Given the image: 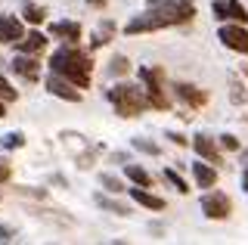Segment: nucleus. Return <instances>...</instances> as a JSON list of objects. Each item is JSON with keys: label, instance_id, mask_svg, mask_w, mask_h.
<instances>
[{"label": "nucleus", "instance_id": "c756f323", "mask_svg": "<svg viewBox=\"0 0 248 245\" xmlns=\"http://www.w3.org/2000/svg\"><path fill=\"white\" fill-rule=\"evenodd\" d=\"M165 137H168L170 143H174V146H186V137H183V134H177V131H170V134H165Z\"/></svg>", "mask_w": 248, "mask_h": 245}, {"label": "nucleus", "instance_id": "bb28decb", "mask_svg": "<svg viewBox=\"0 0 248 245\" xmlns=\"http://www.w3.org/2000/svg\"><path fill=\"white\" fill-rule=\"evenodd\" d=\"M16 99H19V90L0 75V103H16Z\"/></svg>", "mask_w": 248, "mask_h": 245}, {"label": "nucleus", "instance_id": "4be33fe9", "mask_svg": "<svg viewBox=\"0 0 248 245\" xmlns=\"http://www.w3.org/2000/svg\"><path fill=\"white\" fill-rule=\"evenodd\" d=\"M161 177H165V180L170 183V186H174V189H177V193H183V196H186V193H189V183H186V180L180 177V174H177V171H174V168H165V174H161Z\"/></svg>", "mask_w": 248, "mask_h": 245}, {"label": "nucleus", "instance_id": "9d476101", "mask_svg": "<svg viewBox=\"0 0 248 245\" xmlns=\"http://www.w3.org/2000/svg\"><path fill=\"white\" fill-rule=\"evenodd\" d=\"M46 44H50V37H46L41 28H34V31H25L16 41V53H28V56H41L46 50Z\"/></svg>", "mask_w": 248, "mask_h": 245}, {"label": "nucleus", "instance_id": "5701e85b", "mask_svg": "<svg viewBox=\"0 0 248 245\" xmlns=\"http://www.w3.org/2000/svg\"><path fill=\"white\" fill-rule=\"evenodd\" d=\"M127 72H130L127 56H112V62H108V75H112V78H121V75H127Z\"/></svg>", "mask_w": 248, "mask_h": 245}, {"label": "nucleus", "instance_id": "423d86ee", "mask_svg": "<svg viewBox=\"0 0 248 245\" xmlns=\"http://www.w3.org/2000/svg\"><path fill=\"white\" fill-rule=\"evenodd\" d=\"M202 211H205V217H211V220H227L232 214V199L227 193H220V189L205 193L202 196Z\"/></svg>", "mask_w": 248, "mask_h": 245}, {"label": "nucleus", "instance_id": "cd10ccee", "mask_svg": "<svg viewBox=\"0 0 248 245\" xmlns=\"http://www.w3.org/2000/svg\"><path fill=\"white\" fill-rule=\"evenodd\" d=\"M217 146L227 149V152H239V140L232 134H220V137H217Z\"/></svg>", "mask_w": 248, "mask_h": 245}, {"label": "nucleus", "instance_id": "ddd939ff", "mask_svg": "<svg viewBox=\"0 0 248 245\" xmlns=\"http://www.w3.org/2000/svg\"><path fill=\"white\" fill-rule=\"evenodd\" d=\"M174 93H177V99H180V103L189 106V109H202V106L208 103V93H205V90L196 87V84H186V81L174 84Z\"/></svg>", "mask_w": 248, "mask_h": 245}, {"label": "nucleus", "instance_id": "a211bd4d", "mask_svg": "<svg viewBox=\"0 0 248 245\" xmlns=\"http://www.w3.org/2000/svg\"><path fill=\"white\" fill-rule=\"evenodd\" d=\"M230 103L232 106H245L248 103V87H245V81L236 78V75H230Z\"/></svg>", "mask_w": 248, "mask_h": 245}, {"label": "nucleus", "instance_id": "0eeeda50", "mask_svg": "<svg viewBox=\"0 0 248 245\" xmlns=\"http://www.w3.org/2000/svg\"><path fill=\"white\" fill-rule=\"evenodd\" d=\"M211 13H214V19H220V22L248 25V10L239 3V0H211Z\"/></svg>", "mask_w": 248, "mask_h": 245}, {"label": "nucleus", "instance_id": "72a5a7b5", "mask_svg": "<svg viewBox=\"0 0 248 245\" xmlns=\"http://www.w3.org/2000/svg\"><path fill=\"white\" fill-rule=\"evenodd\" d=\"M3 115H6V103H0V118H3Z\"/></svg>", "mask_w": 248, "mask_h": 245}, {"label": "nucleus", "instance_id": "4468645a", "mask_svg": "<svg viewBox=\"0 0 248 245\" xmlns=\"http://www.w3.org/2000/svg\"><path fill=\"white\" fill-rule=\"evenodd\" d=\"M50 37H59L62 44H81L84 37V28L72 19H62V22H53L50 25Z\"/></svg>", "mask_w": 248, "mask_h": 245}, {"label": "nucleus", "instance_id": "dca6fc26", "mask_svg": "<svg viewBox=\"0 0 248 245\" xmlns=\"http://www.w3.org/2000/svg\"><path fill=\"white\" fill-rule=\"evenodd\" d=\"M192 180H196V186H202V189L217 186V168L208 165V162H192Z\"/></svg>", "mask_w": 248, "mask_h": 245}, {"label": "nucleus", "instance_id": "9b49d317", "mask_svg": "<svg viewBox=\"0 0 248 245\" xmlns=\"http://www.w3.org/2000/svg\"><path fill=\"white\" fill-rule=\"evenodd\" d=\"M192 149H196V155L202 158V162H211L214 168L223 162V155H220V146L211 140L208 134H196L192 137Z\"/></svg>", "mask_w": 248, "mask_h": 245}, {"label": "nucleus", "instance_id": "1a4fd4ad", "mask_svg": "<svg viewBox=\"0 0 248 245\" xmlns=\"http://www.w3.org/2000/svg\"><path fill=\"white\" fill-rule=\"evenodd\" d=\"M46 90H50L53 96H59V99H65V103H81V90L75 87L72 81H65L62 75H56V72H50L46 75Z\"/></svg>", "mask_w": 248, "mask_h": 245}, {"label": "nucleus", "instance_id": "2eb2a0df", "mask_svg": "<svg viewBox=\"0 0 248 245\" xmlns=\"http://www.w3.org/2000/svg\"><path fill=\"white\" fill-rule=\"evenodd\" d=\"M130 199L140 205V208H149V211H165V199L149 193V186H134L130 189Z\"/></svg>", "mask_w": 248, "mask_h": 245}, {"label": "nucleus", "instance_id": "6e6552de", "mask_svg": "<svg viewBox=\"0 0 248 245\" xmlns=\"http://www.w3.org/2000/svg\"><path fill=\"white\" fill-rule=\"evenodd\" d=\"M10 68L25 81H41V56H28V53H16L10 59Z\"/></svg>", "mask_w": 248, "mask_h": 245}, {"label": "nucleus", "instance_id": "7c9ffc66", "mask_svg": "<svg viewBox=\"0 0 248 245\" xmlns=\"http://www.w3.org/2000/svg\"><path fill=\"white\" fill-rule=\"evenodd\" d=\"M84 3L93 6V10H106V6H108V0H84Z\"/></svg>", "mask_w": 248, "mask_h": 245}, {"label": "nucleus", "instance_id": "aec40b11", "mask_svg": "<svg viewBox=\"0 0 248 245\" xmlns=\"http://www.w3.org/2000/svg\"><path fill=\"white\" fill-rule=\"evenodd\" d=\"M124 174H127V180L137 183V186H152V174L146 171V168H140V165H127Z\"/></svg>", "mask_w": 248, "mask_h": 245}, {"label": "nucleus", "instance_id": "7ed1b4c3", "mask_svg": "<svg viewBox=\"0 0 248 245\" xmlns=\"http://www.w3.org/2000/svg\"><path fill=\"white\" fill-rule=\"evenodd\" d=\"M106 99L112 103V109L121 115V118H137V115L149 112V99H146V90L140 84H127L118 81L115 87L106 90Z\"/></svg>", "mask_w": 248, "mask_h": 245}, {"label": "nucleus", "instance_id": "f03ea898", "mask_svg": "<svg viewBox=\"0 0 248 245\" xmlns=\"http://www.w3.org/2000/svg\"><path fill=\"white\" fill-rule=\"evenodd\" d=\"M50 72L62 75L65 81H72L78 90L90 87V78H93V59L90 53H84L78 44H62L59 50H53L50 56Z\"/></svg>", "mask_w": 248, "mask_h": 245}, {"label": "nucleus", "instance_id": "2f4dec72", "mask_svg": "<svg viewBox=\"0 0 248 245\" xmlns=\"http://www.w3.org/2000/svg\"><path fill=\"white\" fill-rule=\"evenodd\" d=\"M6 180H10V165L0 162V183H6Z\"/></svg>", "mask_w": 248, "mask_h": 245}, {"label": "nucleus", "instance_id": "412c9836", "mask_svg": "<svg viewBox=\"0 0 248 245\" xmlns=\"http://www.w3.org/2000/svg\"><path fill=\"white\" fill-rule=\"evenodd\" d=\"M93 202L99 205V208H106V211H112V214H118V217H127L130 208L127 205H121V202H115V199H106V196H96Z\"/></svg>", "mask_w": 248, "mask_h": 245}, {"label": "nucleus", "instance_id": "f3484780", "mask_svg": "<svg viewBox=\"0 0 248 245\" xmlns=\"http://www.w3.org/2000/svg\"><path fill=\"white\" fill-rule=\"evenodd\" d=\"M44 19H46V10L41 3H31V0L22 3V22H28V25H41Z\"/></svg>", "mask_w": 248, "mask_h": 245}, {"label": "nucleus", "instance_id": "39448f33", "mask_svg": "<svg viewBox=\"0 0 248 245\" xmlns=\"http://www.w3.org/2000/svg\"><path fill=\"white\" fill-rule=\"evenodd\" d=\"M217 37H220V44L227 50L248 56V28L245 25H239V22H223V25L217 28Z\"/></svg>", "mask_w": 248, "mask_h": 245}, {"label": "nucleus", "instance_id": "c85d7f7f", "mask_svg": "<svg viewBox=\"0 0 248 245\" xmlns=\"http://www.w3.org/2000/svg\"><path fill=\"white\" fill-rule=\"evenodd\" d=\"M13 239H16V230L6 227V224H0V242H13Z\"/></svg>", "mask_w": 248, "mask_h": 245}, {"label": "nucleus", "instance_id": "20e7f679", "mask_svg": "<svg viewBox=\"0 0 248 245\" xmlns=\"http://www.w3.org/2000/svg\"><path fill=\"white\" fill-rule=\"evenodd\" d=\"M140 84L146 90V99H149V109L155 112H168L170 109V99L165 96V68L158 65H140Z\"/></svg>", "mask_w": 248, "mask_h": 245}, {"label": "nucleus", "instance_id": "b1692460", "mask_svg": "<svg viewBox=\"0 0 248 245\" xmlns=\"http://www.w3.org/2000/svg\"><path fill=\"white\" fill-rule=\"evenodd\" d=\"M0 146H3V149H22V146H25V134H22V131L3 134V140H0Z\"/></svg>", "mask_w": 248, "mask_h": 245}, {"label": "nucleus", "instance_id": "6ab92c4d", "mask_svg": "<svg viewBox=\"0 0 248 245\" xmlns=\"http://www.w3.org/2000/svg\"><path fill=\"white\" fill-rule=\"evenodd\" d=\"M115 31H118V25H115L112 19H106L103 25H99V31H96V37L90 41V50H96V47H103V44H108L115 37Z\"/></svg>", "mask_w": 248, "mask_h": 245}, {"label": "nucleus", "instance_id": "393cba45", "mask_svg": "<svg viewBox=\"0 0 248 245\" xmlns=\"http://www.w3.org/2000/svg\"><path fill=\"white\" fill-rule=\"evenodd\" d=\"M134 149L146 152V155H161V146L152 143V140H146V137H134Z\"/></svg>", "mask_w": 248, "mask_h": 245}, {"label": "nucleus", "instance_id": "f257e3e1", "mask_svg": "<svg viewBox=\"0 0 248 245\" xmlns=\"http://www.w3.org/2000/svg\"><path fill=\"white\" fill-rule=\"evenodd\" d=\"M192 19H196V0H146V13H137L124 25V34L137 37L170 25H186Z\"/></svg>", "mask_w": 248, "mask_h": 245}, {"label": "nucleus", "instance_id": "473e14b6", "mask_svg": "<svg viewBox=\"0 0 248 245\" xmlns=\"http://www.w3.org/2000/svg\"><path fill=\"white\" fill-rule=\"evenodd\" d=\"M242 189H248V168H245V174H242Z\"/></svg>", "mask_w": 248, "mask_h": 245}, {"label": "nucleus", "instance_id": "a878e982", "mask_svg": "<svg viewBox=\"0 0 248 245\" xmlns=\"http://www.w3.org/2000/svg\"><path fill=\"white\" fill-rule=\"evenodd\" d=\"M99 183H103V189H108V193H124V180L115 177V174H99Z\"/></svg>", "mask_w": 248, "mask_h": 245}, {"label": "nucleus", "instance_id": "f704fd0d", "mask_svg": "<svg viewBox=\"0 0 248 245\" xmlns=\"http://www.w3.org/2000/svg\"><path fill=\"white\" fill-rule=\"evenodd\" d=\"M245 75H248V62H245Z\"/></svg>", "mask_w": 248, "mask_h": 245}, {"label": "nucleus", "instance_id": "f8f14e48", "mask_svg": "<svg viewBox=\"0 0 248 245\" xmlns=\"http://www.w3.org/2000/svg\"><path fill=\"white\" fill-rule=\"evenodd\" d=\"M25 34V22L13 13H0V44H16Z\"/></svg>", "mask_w": 248, "mask_h": 245}]
</instances>
